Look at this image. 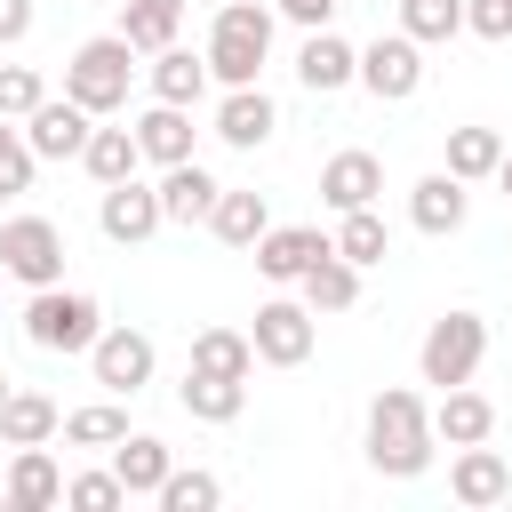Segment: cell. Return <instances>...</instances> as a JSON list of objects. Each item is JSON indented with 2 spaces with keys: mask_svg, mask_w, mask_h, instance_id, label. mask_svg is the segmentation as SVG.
Wrapping results in <instances>:
<instances>
[{
  "mask_svg": "<svg viewBox=\"0 0 512 512\" xmlns=\"http://www.w3.org/2000/svg\"><path fill=\"white\" fill-rule=\"evenodd\" d=\"M200 88H208V64H192L184 48H160V56H152V96H160V104H192Z\"/></svg>",
  "mask_w": 512,
  "mask_h": 512,
  "instance_id": "obj_30",
  "label": "cell"
},
{
  "mask_svg": "<svg viewBox=\"0 0 512 512\" xmlns=\"http://www.w3.org/2000/svg\"><path fill=\"white\" fill-rule=\"evenodd\" d=\"M112 472L128 480V496H144V488H160L168 480V440H152V432H120V456H112Z\"/></svg>",
  "mask_w": 512,
  "mask_h": 512,
  "instance_id": "obj_28",
  "label": "cell"
},
{
  "mask_svg": "<svg viewBox=\"0 0 512 512\" xmlns=\"http://www.w3.org/2000/svg\"><path fill=\"white\" fill-rule=\"evenodd\" d=\"M320 192H328V208H368L384 192V160L376 152H336L320 168Z\"/></svg>",
  "mask_w": 512,
  "mask_h": 512,
  "instance_id": "obj_11",
  "label": "cell"
},
{
  "mask_svg": "<svg viewBox=\"0 0 512 512\" xmlns=\"http://www.w3.org/2000/svg\"><path fill=\"white\" fill-rule=\"evenodd\" d=\"M176 16H184V0H128L120 32H128V48H168L176 40Z\"/></svg>",
  "mask_w": 512,
  "mask_h": 512,
  "instance_id": "obj_31",
  "label": "cell"
},
{
  "mask_svg": "<svg viewBox=\"0 0 512 512\" xmlns=\"http://www.w3.org/2000/svg\"><path fill=\"white\" fill-rule=\"evenodd\" d=\"M32 160H40V152H32V144H16V136H0V200H8V192H24V184H32Z\"/></svg>",
  "mask_w": 512,
  "mask_h": 512,
  "instance_id": "obj_38",
  "label": "cell"
},
{
  "mask_svg": "<svg viewBox=\"0 0 512 512\" xmlns=\"http://www.w3.org/2000/svg\"><path fill=\"white\" fill-rule=\"evenodd\" d=\"M120 432H128V416H120V408H104V400L64 416V440H80V448H104V440H120Z\"/></svg>",
  "mask_w": 512,
  "mask_h": 512,
  "instance_id": "obj_34",
  "label": "cell"
},
{
  "mask_svg": "<svg viewBox=\"0 0 512 512\" xmlns=\"http://www.w3.org/2000/svg\"><path fill=\"white\" fill-rule=\"evenodd\" d=\"M0 136H8V112H0Z\"/></svg>",
  "mask_w": 512,
  "mask_h": 512,
  "instance_id": "obj_43",
  "label": "cell"
},
{
  "mask_svg": "<svg viewBox=\"0 0 512 512\" xmlns=\"http://www.w3.org/2000/svg\"><path fill=\"white\" fill-rule=\"evenodd\" d=\"M256 360L304 368V360H312V312H304V304H264V312H256Z\"/></svg>",
  "mask_w": 512,
  "mask_h": 512,
  "instance_id": "obj_8",
  "label": "cell"
},
{
  "mask_svg": "<svg viewBox=\"0 0 512 512\" xmlns=\"http://www.w3.org/2000/svg\"><path fill=\"white\" fill-rule=\"evenodd\" d=\"M160 192H144L136 176H120V184H104V232L112 240H144V232H160Z\"/></svg>",
  "mask_w": 512,
  "mask_h": 512,
  "instance_id": "obj_12",
  "label": "cell"
},
{
  "mask_svg": "<svg viewBox=\"0 0 512 512\" xmlns=\"http://www.w3.org/2000/svg\"><path fill=\"white\" fill-rule=\"evenodd\" d=\"M360 80L376 88V96H408L416 80H424V64H416V40L400 32V40H376L368 56H360Z\"/></svg>",
  "mask_w": 512,
  "mask_h": 512,
  "instance_id": "obj_14",
  "label": "cell"
},
{
  "mask_svg": "<svg viewBox=\"0 0 512 512\" xmlns=\"http://www.w3.org/2000/svg\"><path fill=\"white\" fill-rule=\"evenodd\" d=\"M16 512H48L56 496H64V472L48 464V448L32 440V448H16V464H8V488H0Z\"/></svg>",
  "mask_w": 512,
  "mask_h": 512,
  "instance_id": "obj_13",
  "label": "cell"
},
{
  "mask_svg": "<svg viewBox=\"0 0 512 512\" xmlns=\"http://www.w3.org/2000/svg\"><path fill=\"white\" fill-rule=\"evenodd\" d=\"M272 120H280V112H272V96H264V88H248V80L216 104V136H224V144H264V136H272Z\"/></svg>",
  "mask_w": 512,
  "mask_h": 512,
  "instance_id": "obj_15",
  "label": "cell"
},
{
  "mask_svg": "<svg viewBox=\"0 0 512 512\" xmlns=\"http://www.w3.org/2000/svg\"><path fill=\"white\" fill-rule=\"evenodd\" d=\"M328 248H336V240H328L320 224H280V232L256 240V272H264V280H304Z\"/></svg>",
  "mask_w": 512,
  "mask_h": 512,
  "instance_id": "obj_7",
  "label": "cell"
},
{
  "mask_svg": "<svg viewBox=\"0 0 512 512\" xmlns=\"http://www.w3.org/2000/svg\"><path fill=\"white\" fill-rule=\"evenodd\" d=\"M208 224H216V240H232V248H256V240L272 232V208H264V192H216Z\"/></svg>",
  "mask_w": 512,
  "mask_h": 512,
  "instance_id": "obj_17",
  "label": "cell"
},
{
  "mask_svg": "<svg viewBox=\"0 0 512 512\" xmlns=\"http://www.w3.org/2000/svg\"><path fill=\"white\" fill-rule=\"evenodd\" d=\"M80 160H88V176H96V184H120V176H136L144 144H136V128H96Z\"/></svg>",
  "mask_w": 512,
  "mask_h": 512,
  "instance_id": "obj_24",
  "label": "cell"
},
{
  "mask_svg": "<svg viewBox=\"0 0 512 512\" xmlns=\"http://www.w3.org/2000/svg\"><path fill=\"white\" fill-rule=\"evenodd\" d=\"M40 104H48L40 72H32V64H0V112H24V120H32Z\"/></svg>",
  "mask_w": 512,
  "mask_h": 512,
  "instance_id": "obj_36",
  "label": "cell"
},
{
  "mask_svg": "<svg viewBox=\"0 0 512 512\" xmlns=\"http://www.w3.org/2000/svg\"><path fill=\"white\" fill-rule=\"evenodd\" d=\"M480 344H488V328H480V312H440L432 320V336H424V384H464L472 368H480Z\"/></svg>",
  "mask_w": 512,
  "mask_h": 512,
  "instance_id": "obj_5",
  "label": "cell"
},
{
  "mask_svg": "<svg viewBox=\"0 0 512 512\" xmlns=\"http://www.w3.org/2000/svg\"><path fill=\"white\" fill-rule=\"evenodd\" d=\"M32 24V0H0V40H16Z\"/></svg>",
  "mask_w": 512,
  "mask_h": 512,
  "instance_id": "obj_40",
  "label": "cell"
},
{
  "mask_svg": "<svg viewBox=\"0 0 512 512\" xmlns=\"http://www.w3.org/2000/svg\"><path fill=\"white\" fill-rule=\"evenodd\" d=\"M88 352H96V384H112V392H136L152 376V336H136V328H104Z\"/></svg>",
  "mask_w": 512,
  "mask_h": 512,
  "instance_id": "obj_10",
  "label": "cell"
},
{
  "mask_svg": "<svg viewBox=\"0 0 512 512\" xmlns=\"http://www.w3.org/2000/svg\"><path fill=\"white\" fill-rule=\"evenodd\" d=\"M336 256H352V264H384V216H376V208H344V224H336Z\"/></svg>",
  "mask_w": 512,
  "mask_h": 512,
  "instance_id": "obj_32",
  "label": "cell"
},
{
  "mask_svg": "<svg viewBox=\"0 0 512 512\" xmlns=\"http://www.w3.org/2000/svg\"><path fill=\"white\" fill-rule=\"evenodd\" d=\"M24 328H32V344H48V352H88L104 328H96V296H80V288H40L32 296V312H24Z\"/></svg>",
  "mask_w": 512,
  "mask_h": 512,
  "instance_id": "obj_3",
  "label": "cell"
},
{
  "mask_svg": "<svg viewBox=\"0 0 512 512\" xmlns=\"http://www.w3.org/2000/svg\"><path fill=\"white\" fill-rule=\"evenodd\" d=\"M408 216H416L424 232H456V224H464V176H456V168H448V176H424L416 200H408Z\"/></svg>",
  "mask_w": 512,
  "mask_h": 512,
  "instance_id": "obj_21",
  "label": "cell"
},
{
  "mask_svg": "<svg viewBox=\"0 0 512 512\" xmlns=\"http://www.w3.org/2000/svg\"><path fill=\"white\" fill-rule=\"evenodd\" d=\"M48 432H56V400H40V392H8L0 400V440L8 448H32Z\"/></svg>",
  "mask_w": 512,
  "mask_h": 512,
  "instance_id": "obj_27",
  "label": "cell"
},
{
  "mask_svg": "<svg viewBox=\"0 0 512 512\" xmlns=\"http://www.w3.org/2000/svg\"><path fill=\"white\" fill-rule=\"evenodd\" d=\"M192 368L248 376V368H256V336H240V328H200V336H192Z\"/></svg>",
  "mask_w": 512,
  "mask_h": 512,
  "instance_id": "obj_26",
  "label": "cell"
},
{
  "mask_svg": "<svg viewBox=\"0 0 512 512\" xmlns=\"http://www.w3.org/2000/svg\"><path fill=\"white\" fill-rule=\"evenodd\" d=\"M448 168L472 184V176H496L504 168V136L496 128H448Z\"/></svg>",
  "mask_w": 512,
  "mask_h": 512,
  "instance_id": "obj_29",
  "label": "cell"
},
{
  "mask_svg": "<svg viewBox=\"0 0 512 512\" xmlns=\"http://www.w3.org/2000/svg\"><path fill=\"white\" fill-rule=\"evenodd\" d=\"M136 144H144L152 160H192V120H184V104H152V112L136 120Z\"/></svg>",
  "mask_w": 512,
  "mask_h": 512,
  "instance_id": "obj_23",
  "label": "cell"
},
{
  "mask_svg": "<svg viewBox=\"0 0 512 512\" xmlns=\"http://www.w3.org/2000/svg\"><path fill=\"white\" fill-rule=\"evenodd\" d=\"M0 264H8L16 280L48 288L56 264H64V232H56L48 216H8V224H0Z\"/></svg>",
  "mask_w": 512,
  "mask_h": 512,
  "instance_id": "obj_6",
  "label": "cell"
},
{
  "mask_svg": "<svg viewBox=\"0 0 512 512\" xmlns=\"http://www.w3.org/2000/svg\"><path fill=\"white\" fill-rule=\"evenodd\" d=\"M120 496H128V480H120V472H80V480L64 488V504H80V512H112Z\"/></svg>",
  "mask_w": 512,
  "mask_h": 512,
  "instance_id": "obj_37",
  "label": "cell"
},
{
  "mask_svg": "<svg viewBox=\"0 0 512 512\" xmlns=\"http://www.w3.org/2000/svg\"><path fill=\"white\" fill-rule=\"evenodd\" d=\"M216 496H224V488H216L208 472H168V480H160V504H168V512H208Z\"/></svg>",
  "mask_w": 512,
  "mask_h": 512,
  "instance_id": "obj_35",
  "label": "cell"
},
{
  "mask_svg": "<svg viewBox=\"0 0 512 512\" xmlns=\"http://www.w3.org/2000/svg\"><path fill=\"white\" fill-rule=\"evenodd\" d=\"M216 192H224V184H216V176H208L200 160H168V184H160V208H168L176 224H192V216H208V208H216Z\"/></svg>",
  "mask_w": 512,
  "mask_h": 512,
  "instance_id": "obj_16",
  "label": "cell"
},
{
  "mask_svg": "<svg viewBox=\"0 0 512 512\" xmlns=\"http://www.w3.org/2000/svg\"><path fill=\"white\" fill-rule=\"evenodd\" d=\"M496 176H504V192H512V152H504V168H496Z\"/></svg>",
  "mask_w": 512,
  "mask_h": 512,
  "instance_id": "obj_42",
  "label": "cell"
},
{
  "mask_svg": "<svg viewBox=\"0 0 512 512\" xmlns=\"http://www.w3.org/2000/svg\"><path fill=\"white\" fill-rule=\"evenodd\" d=\"M0 400H8V376H0Z\"/></svg>",
  "mask_w": 512,
  "mask_h": 512,
  "instance_id": "obj_44",
  "label": "cell"
},
{
  "mask_svg": "<svg viewBox=\"0 0 512 512\" xmlns=\"http://www.w3.org/2000/svg\"><path fill=\"white\" fill-rule=\"evenodd\" d=\"M464 24H472V32H488V40H512V0H472V8H464Z\"/></svg>",
  "mask_w": 512,
  "mask_h": 512,
  "instance_id": "obj_39",
  "label": "cell"
},
{
  "mask_svg": "<svg viewBox=\"0 0 512 512\" xmlns=\"http://www.w3.org/2000/svg\"><path fill=\"white\" fill-rule=\"evenodd\" d=\"M264 48H272V16H264L256 0H224V8H216V32H208V64L240 88V80H256Z\"/></svg>",
  "mask_w": 512,
  "mask_h": 512,
  "instance_id": "obj_2",
  "label": "cell"
},
{
  "mask_svg": "<svg viewBox=\"0 0 512 512\" xmlns=\"http://www.w3.org/2000/svg\"><path fill=\"white\" fill-rule=\"evenodd\" d=\"M88 136H96V128H88V104L64 96V104H40V112H32V136H24V144H32L40 160H80Z\"/></svg>",
  "mask_w": 512,
  "mask_h": 512,
  "instance_id": "obj_9",
  "label": "cell"
},
{
  "mask_svg": "<svg viewBox=\"0 0 512 512\" xmlns=\"http://www.w3.org/2000/svg\"><path fill=\"white\" fill-rule=\"evenodd\" d=\"M296 72H304V88H344V80L360 72V56H352L336 32H312V40L296 48Z\"/></svg>",
  "mask_w": 512,
  "mask_h": 512,
  "instance_id": "obj_20",
  "label": "cell"
},
{
  "mask_svg": "<svg viewBox=\"0 0 512 512\" xmlns=\"http://www.w3.org/2000/svg\"><path fill=\"white\" fill-rule=\"evenodd\" d=\"M304 296H312V312H344V304L360 296V264L328 248V256H320V264L304 272Z\"/></svg>",
  "mask_w": 512,
  "mask_h": 512,
  "instance_id": "obj_25",
  "label": "cell"
},
{
  "mask_svg": "<svg viewBox=\"0 0 512 512\" xmlns=\"http://www.w3.org/2000/svg\"><path fill=\"white\" fill-rule=\"evenodd\" d=\"M184 408L208 416V424H232L248 408V376H216V368H192L184 376Z\"/></svg>",
  "mask_w": 512,
  "mask_h": 512,
  "instance_id": "obj_18",
  "label": "cell"
},
{
  "mask_svg": "<svg viewBox=\"0 0 512 512\" xmlns=\"http://www.w3.org/2000/svg\"><path fill=\"white\" fill-rule=\"evenodd\" d=\"M400 24H408V40H448L464 24V0H400Z\"/></svg>",
  "mask_w": 512,
  "mask_h": 512,
  "instance_id": "obj_33",
  "label": "cell"
},
{
  "mask_svg": "<svg viewBox=\"0 0 512 512\" xmlns=\"http://www.w3.org/2000/svg\"><path fill=\"white\" fill-rule=\"evenodd\" d=\"M456 496H464V504H504V496H512V464L472 440V448L456 456Z\"/></svg>",
  "mask_w": 512,
  "mask_h": 512,
  "instance_id": "obj_19",
  "label": "cell"
},
{
  "mask_svg": "<svg viewBox=\"0 0 512 512\" xmlns=\"http://www.w3.org/2000/svg\"><path fill=\"white\" fill-rule=\"evenodd\" d=\"M128 32H112V40H88L80 56H72V72H64V96H80L88 112H112V104H128Z\"/></svg>",
  "mask_w": 512,
  "mask_h": 512,
  "instance_id": "obj_4",
  "label": "cell"
},
{
  "mask_svg": "<svg viewBox=\"0 0 512 512\" xmlns=\"http://www.w3.org/2000/svg\"><path fill=\"white\" fill-rule=\"evenodd\" d=\"M432 424L448 432V448H472V440H488V432H496V408H488L480 392L448 384V400H440V416H432Z\"/></svg>",
  "mask_w": 512,
  "mask_h": 512,
  "instance_id": "obj_22",
  "label": "cell"
},
{
  "mask_svg": "<svg viewBox=\"0 0 512 512\" xmlns=\"http://www.w3.org/2000/svg\"><path fill=\"white\" fill-rule=\"evenodd\" d=\"M280 8H288V16H296V24H320V16H328V8H336V0H280Z\"/></svg>",
  "mask_w": 512,
  "mask_h": 512,
  "instance_id": "obj_41",
  "label": "cell"
},
{
  "mask_svg": "<svg viewBox=\"0 0 512 512\" xmlns=\"http://www.w3.org/2000/svg\"><path fill=\"white\" fill-rule=\"evenodd\" d=\"M368 464L392 472V480L432 464V416H424L416 392H376V408H368Z\"/></svg>",
  "mask_w": 512,
  "mask_h": 512,
  "instance_id": "obj_1",
  "label": "cell"
}]
</instances>
